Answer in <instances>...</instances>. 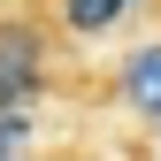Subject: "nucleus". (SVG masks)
I'll return each instance as SVG.
<instances>
[{
  "mask_svg": "<svg viewBox=\"0 0 161 161\" xmlns=\"http://www.w3.org/2000/svg\"><path fill=\"white\" fill-rule=\"evenodd\" d=\"M0 69L46 85L54 77V31L38 23V15H0Z\"/></svg>",
  "mask_w": 161,
  "mask_h": 161,
  "instance_id": "f257e3e1",
  "label": "nucleus"
},
{
  "mask_svg": "<svg viewBox=\"0 0 161 161\" xmlns=\"http://www.w3.org/2000/svg\"><path fill=\"white\" fill-rule=\"evenodd\" d=\"M115 85H123V108L130 115H161V46H138Z\"/></svg>",
  "mask_w": 161,
  "mask_h": 161,
  "instance_id": "f03ea898",
  "label": "nucleus"
},
{
  "mask_svg": "<svg viewBox=\"0 0 161 161\" xmlns=\"http://www.w3.org/2000/svg\"><path fill=\"white\" fill-rule=\"evenodd\" d=\"M123 8H130V0H62V23H69L77 38H100V31L123 23Z\"/></svg>",
  "mask_w": 161,
  "mask_h": 161,
  "instance_id": "7ed1b4c3",
  "label": "nucleus"
},
{
  "mask_svg": "<svg viewBox=\"0 0 161 161\" xmlns=\"http://www.w3.org/2000/svg\"><path fill=\"white\" fill-rule=\"evenodd\" d=\"M46 92V85H31V77H15V69H0V115H31V100Z\"/></svg>",
  "mask_w": 161,
  "mask_h": 161,
  "instance_id": "20e7f679",
  "label": "nucleus"
},
{
  "mask_svg": "<svg viewBox=\"0 0 161 161\" xmlns=\"http://www.w3.org/2000/svg\"><path fill=\"white\" fill-rule=\"evenodd\" d=\"M31 146V123H23V115H0V153H23Z\"/></svg>",
  "mask_w": 161,
  "mask_h": 161,
  "instance_id": "39448f33",
  "label": "nucleus"
}]
</instances>
